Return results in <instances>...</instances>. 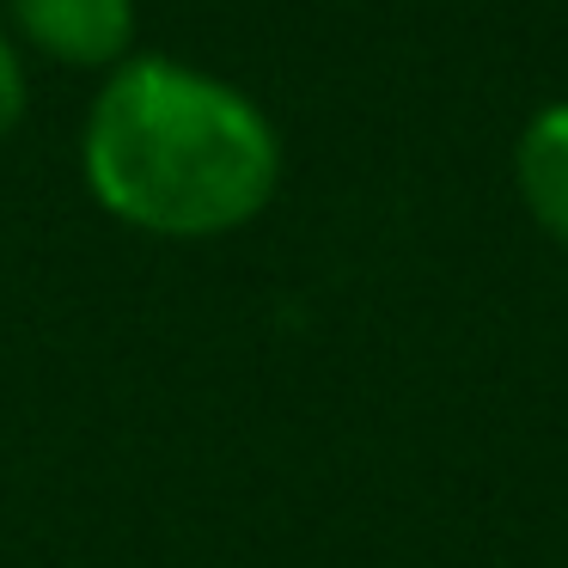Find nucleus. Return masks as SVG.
I'll use <instances>...</instances> for the list:
<instances>
[{
  "mask_svg": "<svg viewBox=\"0 0 568 568\" xmlns=\"http://www.w3.org/2000/svg\"><path fill=\"white\" fill-rule=\"evenodd\" d=\"M26 43L68 68H104L135 43V0H13Z\"/></svg>",
  "mask_w": 568,
  "mask_h": 568,
  "instance_id": "obj_2",
  "label": "nucleus"
},
{
  "mask_svg": "<svg viewBox=\"0 0 568 568\" xmlns=\"http://www.w3.org/2000/svg\"><path fill=\"white\" fill-rule=\"evenodd\" d=\"M80 172L104 214L160 239H221L282 184V141L239 87L172 55L123 62L92 99Z\"/></svg>",
  "mask_w": 568,
  "mask_h": 568,
  "instance_id": "obj_1",
  "label": "nucleus"
},
{
  "mask_svg": "<svg viewBox=\"0 0 568 568\" xmlns=\"http://www.w3.org/2000/svg\"><path fill=\"white\" fill-rule=\"evenodd\" d=\"M26 116V68H19V50L7 43V31H0V135Z\"/></svg>",
  "mask_w": 568,
  "mask_h": 568,
  "instance_id": "obj_4",
  "label": "nucleus"
},
{
  "mask_svg": "<svg viewBox=\"0 0 568 568\" xmlns=\"http://www.w3.org/2000/svg\"><path fill=\"white\" fill-rule=\"evenodd\" d=\"M519 196L544 233L568 239V104L538 111L519 135Z\"/></svg>",
  "mask_w": 568,
  "mask_h": 568,
  "instance_id": "obj_3",
  "label": "nucleus"
}]
</instances>
